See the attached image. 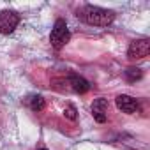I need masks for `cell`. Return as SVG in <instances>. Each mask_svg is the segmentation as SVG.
<instances>
[{"mask_svg":"<svg viewBox=\"0 0 150 150\" xmlns=\"http://www.w3.org/2000/svg\"><path fill=\"white\" fill-rule=\"evenodd\" d=\"M64 117L65 118H69V120H76V108H74L72 104H69V106H65V110H64Z\"/></svg>","mask_w":150,"mask_h":150,"instance_id":"30bf717a","label":"cell"},{"mask_svg":"<svg viewBox=\"0 0 150 150\" xmlns=\"http://www.w3.org/2000/svg\"><path fill=\"white\" fill-rule=\"evenodd\" d=\"M78 16L92 27H108L115 20V13L99 6H85L78 11Z\"/></svg>","mask_w":150,"mask_h":150,"instance_id":"6da1fadb","label":"cell"},{"mask_svg":"<svg viewBox=\"0 0 150 150\" xmlns=\"http://www.w3.org/2000/svg\"><path fill=\"white\" fill-rule=\"evenodd\" d=\"M92 115H94V118L99 124L106 122V118H108V101L104 97H99V99L94 101V104H92Z\"/></svg>","mask_w":150,"mask_h":150,"instance_id":"8992f818","label":"cell"},{"mask_svg":"<svg viewBox=\"0 0 150 150\" xmlns=\"http://www.w3.org/2000/svg\"><path fill=\"white\" fill-rule=\"evenodd\" d=\"M69 85H71V88L76 94H85V92L90 90V83L85 78L78 76V74H71V76H69Z\"/></svg>","mask_w":150,"mask_h":150,"instance_id":"52a82bcc","label":"cell"},{"mask_svg":"<svg viewBox=\"0 0 150 150\" xmlns=\"http://www.w3.org/2000/svg\"><path fill=\"white\" fill-rule=\"evenodd\" d=\"M71 39V32L67 28V23L64 20H57L53 28H51V34H50V42L55 50H62Z\"/></svg>","mask_w":150,"mask_h":150,"instance_id":"7a4b0ae2","label":"cell"},{"mask_svg":"<svg viewBox=\"0 0 150 150\" xmlns=\"http://www.w3.org/2000/svg\"><path fill=\"white\" fill-rule=\"evenodd\" d=\"M39 150H48V148H39Z\"/></svg>","mask_w":150,"mask_h":150,"instance_id":"8fae6325","label":"cell"},{"mask_svg":"<svg viewBox=\"0 0 150 150\" xmlns=\"http://www.w3.org/2000/svg\"><path fill=\"white\" fill-rule=\"evenodd\" d=\"M20 25V14L14 11H2L0 13V34L9 35Z\"/></svg>","mask_w":150,"mask_h":150,"instance_id":"3957f363","label":"cell"},{"mask_svg":"<svg viewBox=\"0 0 150 150\" xmlns=\"http://www.w3.org/2000/svg\"><path fill=\"white\" fill-rule=\"evenodd\" d=\"M125 78H127V81H138L143 78V71L139 67H129L125 71Z\"/></svg>","mask_w":150,"mask_h":150,"instance_id":"9c48e42d","label":"cell"},{"mask_svg":"<svg viewBox=\"0 0 150 150\" xmlns=\"http://www.w3.org/2000/svg\"><path fill=\"white\" fill-rule=\"evenodd\" d=\"M115 104H117V108L120 110V111H124V113H136V111H139V103L134 99V97H131V96H125V94H122V96H118L117 99H115Z\"/></svg>","mask_w":150,"mask_h":150,"instance_id":"5b68a950","label":"cell"},{"mask_svg":"<svg viewBox=\"0 0 150 150\" xmlns=\"http://www.w3.org/2000/svg\"><path fill=\"white\" fill-rule=\"evenodd\" d=\"M148 53H150V41L148 39L132 41L127 48V57L131 60H141V58L148 57Z\"/></svg>","mask_w":150,"mask_h":150,"instance_id":"277c9868","label":"cell"},{"mask_svg":"<svg viewBox=\"0 0 150 150\" xmlns=\"http://www.w3.org/2000/svg\"><path fill=\"white\" fill-rule=\"evenodd\" d=\"M27 104L32 111H42L46 108V101H44L42 96H30L27 99Z\"/></svg>","mask_w":150,"mask_h":150,"instance_id":"ba28073f","label":"cell"}]
</instances>
